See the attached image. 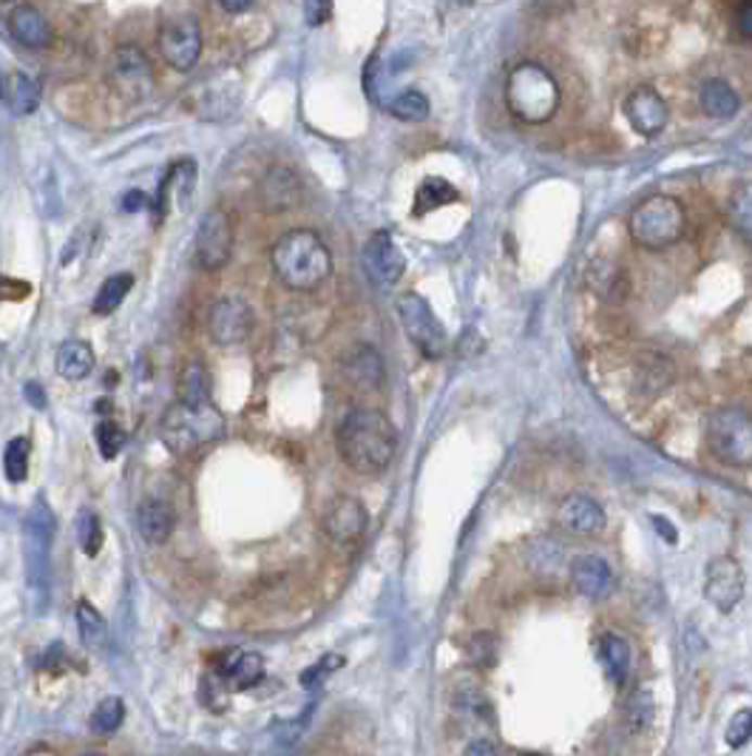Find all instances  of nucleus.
I'll return each mask as SVG.
<instances>
[{
  "instance_id": "nucleus-23",
  "label": "nucleus",
  "mask_w": 752,
  "mask_h": 756,
  "mask_svg": "<svg viewBox=\"0 0 752 756\" xmlns=\"http://www.w3.org/2000/svg\"><path fill=\"white\" fill-rule=\"evenodd\" d=\"M588 288L608 304H622L630 297V276L611 260H597L588 267Z\"/></svg>"
},
{
  "instance_id": "nucleus-35",
  "label": "nucleus",
  "mask_w": 752,
  "mask_h": 756,
  "mask_svg": "<svg viewBox=\"0 0 752 756\" xmlns=\"http://www.w3.org/2000/svg\"><path fill=\"white\" fill-rule=\"evenodd\" d=\"M126 719V703L119 697H105L94 705V711L89 717V728L91 734L97 736H109L114 734Z\"/></svg>"
},
{
  "instance_id": "nucleus-54",
  "label": "nucleus",
  "mask_w": 752,
  "mask_h": 756,
  "mask_svg": "<svg viewBox=\"0 0 752 756\" xmlns=\"http://www.w3.org/2000/svg\"><path fill=\"white\" fill-rule=\"evenodd\" d=\"M89 756H94V754H89Z\"/></svg>"
},
{
  "instance_id": "nucleus-27",
  "label": "nucleus",
  "mask_w": 752,
  "mask_h": 756,
  "mask_svg": "<svg viewBox=\"0 0 752 756\" xmlns=\"http://www.w3.org/2000/svg\"><path fill=\"white\" fill-rule=\"evenodd\" d=\"M699 109L713 119H730L736 117L738 109H741V100H738L736 89H732L730 83L710 77V80L701 83Z\"/></svg>"
},
{
  "instance_id": "nucleus-37",
  "label": "nucleus",
  "mask_w": 752,
  "mask_h": 756,
  "mask_svg": "<svg viewBox=\"0 0 752 756\" xmlns=\"http://www.w3.org/2000/svg\"><path fill=\"white\" fill-rule=\"evenodd\" d=\"M386 109H390L392 117L404 119V123H421V119L429 117V100L418 89L400 91L398 97H392Z\"/></svg>"
},
{
  "instance_id": "nucleus-26",
  "label": "nucleus",
  "mask_w": 752,
  "mask_h": 756,
  "mask_svg": "<svg viewBox=\"0 0 752 756\" xmlns=\"http://www.w3.org/2000/svg\"><path fill=\"white\" fill-rule=\"evenodd\" d=\"M0 97L17 117H26L40 105V83L23 72H12V75L0 77Z\"/></svg>"
},
{
  "instance_id": "nucleus-12",
  "label": "nucleus",
  "mask_w": 752,
  "mask_h": 756,
  "mask_svg": "<svg viewBox=\"0 0 752 756\" xmlns=\"http://www.w3.org/2000/svg\"><path fill=\"white\" fill-rule=\"evenodd\" d=\"M230 253H233V225H230V216L219 209L207 211L200 230H196V262H200L202 270L216 274V270L228 265Z\"/></svg>"
},
{
  "instance_id": "nucleus-38",
  "label": "nucleus",
  "mask_w": 752,
  "mask_h": 756,
  "mask_svg": "<svg viewBox=\"0 0 752 756\" xmlns=\"http://www.w3.org/2000/svg\"><path fill=\"white\" fill-rule=\"evenodd\" d=\"M77 543H80L82 555L94 557L103 549V524L91 509H82L77 515Z\"/></svg>"
},
{
  "instance_id": "nucleus-48",
  "label": "nucleus",
  "mask_w": 752,
  "mask_h": 756,
  "mask_svg": "<svg viewBox=\"0 0 752 756\" xmlns=\"http://www.w3.org/2000/svg\"><path fill=\"white\" fill-rule=\"evenodd\" d=\"M463 756H500V754H497L495 742L474 740V742H469V745H466Z\"/></svg>"
},
{
  "instance_id": "nucleus-44",
  "label": "nucleus",
  "mask_w": 752,
  "mask_h": 756,
  "mask_svg": "<svg viewBox=\"0 0 752 756\" xmlns=\"http://www.w3.org/2000/svg\"><path fill=\"white\" fill-rule=\"evenodd\" d=\"M344 666V657H339V654H330V657H324V660L318 663V666H313L307 675H304V685L307 689H313V680H321V677H327L330 671H335V668Z\"/></svg>"
},
{
  "instance_id": "nucleus-15",
  "label": "nucleus",
  "mask_w": 752,
  "mask_h": 756,
  "mask_svg": "<svg viewBox=\"0 0 752 756\" xmlns=\"http://www.w3.org/2000/svg\"><path fill=\"white\" fill-rule=\"evenodd\" d=\"M622 112H625L627 126L634 128L639 137H648V140L659 137L667 126V119H671V109L664 103V97L650 86H639V89L630 91L625 97V103H622Z\"/></svg>"
},
{
  "instance_id": "nucleus-13",
  "label": "nucleus",
  "mask_w": 752,
  "mask_h": 756,
  "mask_svg": "<svg viewBox=\"0 0 752 756\" xmlns=\"http://www.w3.org/2000/svg\"><path fill=\"white\" fill-rule=\"evenodd\" d=\"M704 597L722 615H730L732 608L741 603V597H744V569H741L736 557L722 555L710 560L708 575H704Z\"/></svg>"
},
{
  "instance_id": "nucleus-4",
  "label": "nucleus",
  "mask_w": 752,
  "mask_h": 756,
  "mask_svg": "<svg viewBox=\"0 0 752 756\" xmlns=\"http://www.w3.org/2000/svg\"><path fill=\"white\" fill-rule=\"evenodd\" d=\"M54 512L43 497H37L23 520V564H26V589L29 606L35 615L46 612L49 592H52V541H54Z\"/></svg>"
},
{
  "instance_id": "nucleus-46",
  "label": "nucleus",
  "mask_w": 752,
  "mask_h": 756,
  "mask_svg": "<svg viewBox=\"0 0 752 756\" xmlns=\"http://www.w3.org/2000/svg\"><path fill=\"white\" fill-rule=\"evenodd\" d=\"M736 29L744 38H752V0H744L736 7Z\"/></svg>"
},
{
  "instance_id": "nucleus-41",
  "label": "nucleus",
  "mask_w": 752,
  "mask_h": 756,
  "mask_svg": "<svg viewBox=\"0 0 752 756\" xmlns=\"http://www.w3.org/2000/svg\"><path fill=\"white\" fill-rule=\"evenodd\" d=\"M123 444H126V432L119 430L117 424L114 421L97 424V446H100L103 458H114V455L123 450Z\"/></svg>"
},
{
  "instance_id": "nucleus-7",
  "label": "nucleus",
  "mask_w": 752,
  "mask_h": 756,
  "mask_svg": "<svg viewBox=\"0 0 752 756\" xmlns=\"http://www.w3.org/2000/svg\"><path fill=\"white\" fill-rule=\"evenodd\" d=\"M710 455L724 467L744 469L752 464V416L741 407H718L708 418Z\"/></svg>"
},
{
  "instance_id": "nucleus-8",
  "label": "nucleus",
  "mask_w": 752,
  "mask_h": 756,
  "mask_svg": "<svg viewBox=\"0 0 752 756\" xmlns=\"http://www.w3.org/2000/svg\"><path fill=\"white\" fill-rule=\"evenodd\" d=\"M395 311H398V319L404 325V333L409 336L418 353L423 358H441L446 353V327L441 325V319L432 311V304L421 297V293H400L398 302H395Z\"/></svg>"
},
{
  "instance_id": "nucleus-9",
  "label": "nucleus",
  "mask_w": 752,
  "mask_h": 756,
  "mask_svg": "<svg viewBox=\"0 0 752 756\" xmlns=\"http://www.w3.org/2000/svg\"><path fill=\"white\" fill-rule=\"evenodd\" d=\"M109 83L126 103H140L154 91V68L140 46L126 43L114 49L109 60Z\"/></svg>"
},
{
  "instance_id": "nucleus-30",
  "label": "nucleus",
  "mask_w": 752,
  "mask_h": 756,
  "mask_svg": "<svg viewBox=\"0 0 752 756\" xmlns=\"http://www.w3.org/2000/svg\"><path fill=\"white\" fill-rule=\"evenodd\" d=\"M458 200H460V191L451 186L449 179L426 177L421 182V188L415 191L412 214L426 216V214H432V211L443 209V205H451V202H458Z\"/></svg>"
},
{
  "instance_id": "nucleus-31",
  "label": "nucleus",
  "mask_w": 752,
  "mask_h": 756,
  "mask_svg": "<svg viewBox=\"0 0 752 756\" xmlns=\"http://www.w3.org/2000/svg\"><path fill=\"white\" fill-rule=\"evenodd\" d=\"M77 631L89 652L103 654L109 648V623L89 601L77 603Z\"/></svg>"
},
{
  "instance_id": "nucleus-3",
  "label": "nucleus",
  "mask_w": 752,
  "mask_h": 756,
  "mask_svg": "<svg viewBox=\"0 0 752 756\" xmlns=\"http://www.w3.org/2000/svg\"><path fill=\"white\" fill-rule=\"evenodd\" d=\"M502 100H506L514 119H520L525 126H543L560 112L562 89L546 66H539L534 60H523V63H514L509 68L506 86H502Z\"/></svg>"
},
{
  "instance_id": "nucleus-16",
  "label": "nucleus",
  "mask_w": 752,
  "mask_h": 756,
  "mask_svg": "<svg viewBox=\"0 0 752 756\" xmlns=\"http://www.w3.org/2000/svg\"><path fill=\"white\" fill-rule=\"evenodd\" d=\"M367 506L353 495H339L327 506L321 527H324L327 538L335 543H355L367 532Z\"/></svg>"
},
{
  "instance_id": "nucleus-2",
  "label": "nucleus",
  "mask_w": 752,
  "mask_h": 756,
  "mask_svg": "<svg viewBox=\"0 0 752 756\" xmlns=\"http://www.w3.org/2000/svg\"><path fill=\"white\" fill-rule=\"evenodd\" d=\"M270 262H273L279 282L298 293L321 288L332 274L330 248L310 228L288 230L273 245Z\"/></svg>"
},
{
  "instance_id": "nucleus-39",
  "label": "nucleus",
  "mask_w": 752,
  "mask_h": 756,
  "mask_svg": "<svg viewBox=\"0 0 752 756\" xmlns=\"http://www.w3.org/2000/svg\"><path fill=\"white\" fill-rule=\"evenodd\" d=\"M653 714H657V705H653V697H650L648 691H636L634 697L627 700L625 722L634 734L648 731L650 722H653Z\"/></svg>"
},
{
  "instance_id": "nucleus-49",
  "label": "nucleus",
  "mask_w": 752,
  "mask_h": 756,
  "mask_svg": "<svg viewBox=\"0 0 752 756\" xmlns=\"http://www.w3.org/2000/svg\"><path fill=\"white\" fill-rule=\"evenodd\" d=\"M23 395H26V401H29L35 410H46V393L37 381H29V385L23 387Z\"/></svg>"
},
{
  "instance_id": "nucleus-51",
  "label": "nucleus",
  "mask_w": 752,
  "mask_h": 756,
  "mask_svg": "<svg viewBox=\"0 0 752 756\" xmlns=\"http://www.w3.org/2000/svg\"><path fill=\"white\" fill-rule=\"evenodd\" d=\"M219 9L230 15H242V12H251V3H219Z\"/></svg>"
},
{
  "instance_id": "nucleus-40",
  "label": "nucleus",
  "mask_w": 752,
  "mask_h": 756,
  "mask_svg": "<svg viewBox=\"0 0 752 756\" xmlns=\"http://www.w3.org/2000/svg\"><path fill=\"white\" fill-rule=\"evenodd\" d=\"M182 395L179 399H211V376H207L205 364L191 362L182 370Z\"/></svg>"
},
{
  "instance_id": "nucleus-19",
  "label": "nucleus",
  "mask_w": 752,
  "mask_h": 756,
  "mask_svg": "<svg viewBox=\"0 0 752 756\" xmlns=\"http://www.w3.org/2000/svg\"><path fill=\"white\" fill-rule=\"evenodd\" d=\"M216 677L228 691H247L265 680V657L247 648H233L221 657Z\"/></svg>"
},
{
  "instance_id": "nucleus-24",
  "label": "nucleus",
  "mask_w": 752,
  "mask_h": 756,
  "mask_svg": "<svg viewBox=\"0 0 752 756\" xmlns=\"http://www.w3.org/2000/svg\"><path fill=\"white\" fill-rule=\"evenodd\" d=\"M174 527H177V515L160 497H145L137 506V529L151 546H160V543L168 541L174 534Z\"/></svg>"
},
{
  "instance_id": "nucleus-10",
  "label": "nucleus",
  "mask_w": 752,
  "mask_h": 756,
  "mask_svg": "<svg viewBox=\"0 0 752 756\" xmlns=\"http://www.w3.org/2000/svg\"><path fill=\"white\" fill-rule=\"evenodd\" d=\"M160 54L174 72H191L202 54V26L193 15L168 17L160 29Z\"/></svg>"
},
{
  "instance_id": "nucleus-11",
  "label": "nucleus",
  "mask_w": 752,
  "mask_h": 756,
  "mask_svg": "<svg viewBox=\"0 0 752 756\" xmlns=\"http://www.w3.org/2000/svg\"><path fill=\"white\" fill-rule=\"evenodd\" d=\"M364 274L372 282V288L390 290L400 282L406 270V260L400 253L398 242L392 239L390 230H375L364 245Z\"/></svg>"
},
{
  "instance_id": "nucleus-43",
  "label": "nucleus",
  "mask_w": 752,
  "mask_h": 756,
  "mask_svg": "<svg viewBox=\"0 0 752 756\" xmlns=\"http://www.w3.org/2000/svg\"><path fill=\"white\" fill-rule=\"evenodd\" d=\"M469 657H472L474 666H492L497 660V640L492 634H474L472 643H469Z\"/></svg>"
},
{
  "instance_id": "nucleus-34",
  "label": "nucleus",
  "mask_w": 752,
  "mask_h": 756,
  "mask_svg": "<svg viewBox=\"0 0 752 756\" xmlns=\"http://www.w3.org/2000/svg\"><path fill=\"white\" fill-rule=\"evenodd\" d=\"M131 288H133V276L131 274L111 276V279H105V282H103V288L97 290L91 311H94L97 316H111V313L117 311L119 304L126 302V297H128V293H131Z\"/></svg>"
},
{
  "instance_id": "nucleus-52",
  "label": "nucleus",
  "mask_w": 752,
  "mask_h": 756,
  "mask_svg": "<svg viewBox=\"0 0 752 756\" xmlns=\"http://www.w3.org/2000/svg\"><path fill=\"white\" fill-rule=\"evenodd\" d=\"M653 524H657V529H659V532H667V541H676V532H673V529H671V524H667V520H662V518H653Z\"/></svg>"
},
{
  "instance_id": "nucleus-1",
  "label": "nucleus",
  "mask_w": 752,
  "mask_h": 756,
  "mask_svg": "<svg viewBox=\"0 0 752 756\" xmlns=\"http://www.w3.org/2000/svg\"><path fill=\"white\" fill-rule=\"evenodd\" d=\"M341 461L358 475H381L398 453L395 424L372 407H355L335 430Z\"/></svg>"
},
{
  "instance_id": "nucleus-22",
  "label": "nucleus",
  "mask_w": 752,
  "mask_h": 756,
  "mask_svg": "<svg viewBox=\"0 0 752 756\" xmlns=\"http://www.w3.org/2000/svg\"><path fill=\"white\" fill-rule=\"evenodd\" d=\"M9 29H12L17 43L26 46V49H46V46H52L54 40L49 17H46L37 7H29V3L12 9V15H9Z\"/></svg>"
},
{
  "instance_id": "nucleus-45",
  "label": "nucleus",
  "mask_w": 752,
  "mask_h": 756,
  "mask_svg": "<svg viewBox=\"0 0 752 756\" xmlns=\"http://www.w3.org/2000/svg\"><path fill=\"white\" fill-rule=\"evenodd\" d=\"M31 293L29 282H17V279H9V276H0V299H9V302H21Z\"/></svg>"
},
{
  "instance_id": "nucleus-42",
  "label": "nucleus",
  "mask_w": 752,
  "mask_h": 756,
  "mask_svg": "<svg viewBox=\"0 0 752 756\" xmlns=\"http://www.w3.org/2000/svg\"><path fill=\"white\" fill-rule=\"evenodd\" d=\"M750 740H752V708H744V711H738L736 717L730 719V726H727V745H732V748H744Z\"/></svg>"
},
{
  "instance_id": "nucleus-33",
  "label": "nucleus",
  "mask_w": 752,
  "mask_h": 756,
  "mask_svg": "<svg viewBox=\"0 0 752 756\" xmlns=\"http://www.w3.org/2000/svg\"><path fill=\"white\" fill-rule=\"evenodd\" d=\"M599 657L606 663V671L611 675L613 682H622L630 671V645L620 634H602L599 638Z\"/></svg>"
},
{
  "instance_id": "nucleus-17",
  "label": "nucleus",
  "mask_w": 752,
  "mask_h": 756,
  "mask_svg": "<svg viewBox=\"0 0 752 756\" xmlns=\"http://www.w3.org/2000/svg\"><path fill=\"white\" fill-rule=\"evenodd\" d=\"M557 527L569 534L590 538L608 527V515L590 495H569L557 506Z\"/></svg>"
},
{
  "instance_id": "nucleus-25",
  "label": "nucleus",
  "mask_w": 752,
  "mask_h": 756,
  "mask_svg": "<svg viewBox=\"0 0 752 756\" xmlns=\"http://www.w3.org/2000/svg\"><path fill=\"white\" fill-rule=\"evenodd\" d=\"M341 367H344V376L355 387L375 390V387L384 385V362L378 356V350L369 348V344H358V348L349 350Z\"/></svg>"
},
{
  "instance_id": "nucleus-21",
  "label": "nucleus",
  "mask_w": 752,
  "mask_h": 756,
  "mask_svg": "<svg viewBox=\"0 0 752 756\" xmlns=\"http://www.w3.org/2000/svg\"><path fill=\"white\" fill-rule=\"evenodd\" d=\"M571 580H574L576 592L590 601H602L613 589V571L611 566L599 555H579L571 564Z\"/></svg>"
},
{
  "instance_id": "nucleus-29",
  "label": "nucleus",
  "mask_w": 752,
  "mask_h": 756,
  "mask_svg": "<svg viewBox=\"0 0 752 756\" xmlns=\"http://www.w3.org/2000/svg\"><path fill=\"white\" fill-rule=\"evenodd\" d=\"M54 364H58V373L66 378V381H80V378L89 376L91 367H94V350L80 339L63 341L58 348Z\"/></svg>"
},
{
  "instance_id": "nucleus-18",
  "label": "nucleus",
  "mask_w": 752,
  "mask_h": 756,
  "mask_svg": "<svg viewBox=\"0 0 752 756\" xmlns=\"http://www.w3.org/2000/svg\"><path fill=\"white\" fill-rule=\"evenodd\" d=\"M676 381V367L667 356L662 353H653V350H645L636 358V376H634V399L648 404V401H657L659 395L667 390V387Z\"/></svg>"
},
{
  "instance_id": "nucleus-20",
  "label": "nucleus",
  "mask_w": 752,
  "mask_h": 756,
  "mask_svg": "<svg viewBox=\"0 0 752 756\" xmlns=\"http://www.w3.org/2000/svg\"><path fill=\"white\" fill-rule=\"evenodd\" d=\"M298 200H302V182H298L293 171L284 168V165H276V168L267 171L262 186H258L262 209L270 211V214H279V211L298 205Z\"/></svg>"
},
{
  "instance_id": "nucleus-53",
  "label": "nucleus",
  "mask_w": 752,
  "mask_h": 756,
  "mask_svg": "<svg viewBox=\"0 0 752 756\" xmlns=\"http://www.w3.org/2000/svg\"><path fill=\"white\" fill-rule=\"evenodd\" d=\"M35 756H49V754H35Z\"/></svg>"
},
{
  "instance_id": "nucleus-5",
  "label": "nucleus",
  "mask_w": 752,
  "mask_h": 756,
  "mask_svg": "<svg viewBox=\"0 0 752 756\" xmlns=\"http://www.w3.org/2000/svg\"><path fill=\"white\" fill-rule=\"evenodd\" d=\"M225 436V416L214 399H179L165 410L160 438L170 453H193Z\"/></svg>"
},
{
  "instance_id": "nucleus-47",
  "label": "nucleus",
  "mask_w": 752,
  "mask_h": 756,
  "mask_svg": "<svg viewBox=\"0 0 752 756\" xmlns=\"http://www.w3.org/2000/svg\"><path fill=\"white\" fill-rule=\"evenodd\" d=\"M304 12H307V23L310 26H321L332 15V3H307Z\"/></svg>"
},
{
  "instance_id": "nucleus-6",
  "label": "nucleus",
  "mask_w": 752,
  "mask_h": 756,
  "mask_svg": "<svg viewBox=\"0 0 752 756\" xmlns=\"http://www.w3.org/2000/svg\"><path fill=\"white\" fill-rule=\"evenodd\" d=\"M685 205L676 197H667V193L648 197L627 216V234L634 239V245L642 248V251L657 253L664 251V248H673L685 237Z\"/></svg>"
},
{
  "instance_id": "nucleus-50",
  "label": "nucleus",
  "mask_w": 752,
  "mask_h": 756,
  "mask_svg": "<svg viewBox=\"0 0 752 756\" xmlns=\"http://www.w3.org/2000/svg\"><path fill=\"white\" fill-rule=\"evenodd\" d=\"M142 205H145V197H142L140 191L128 193V197H126V211H140Z\"/></svg>"
},
{
  "instance_id": "nucleus-28",
  "label": "nucleus",
  "mask_w": 752,
  "mask_h": 756,
  "mask_svg": "<svg viewBox=\"0 0 752 756\" xmlns=\"http://www.w3.org/2000/svg\"><path fill=\"white\" fill-rule=\"evenodd\" d=\"M193 179H196V165L191 160H182L168 171V177L160 186V197H156V209L168 211V205H184V200L191 197Z\"/></svg>"
},
{
  "instance_id": "nucleus-14",
  "label": "nucleus",
  "mask_w": 752,
  "mask_h": 756,
  "mask_svg": "<svg viewBox=\"0 0 752 756\" xmlns=\"http://www.w3.org/2000/svg\"><path fill=\"white\" fill-rule=\"evenodd\" d=\"M207 330H211V339H214L216 344H225V348L242 344L253 330L251 304L244 302L242 297L219 299V302L211 307Z\"/></svg>"
},
{
  "instance_id": "nucleus-36",
  "label": "nucleus",
  "mask_w": 752,
  "mask_h": 756,
  "mask_svg": "<svg viewBox=\"0 0 752 756\" xmlns=\"http://www.w3.org/2000/svg\"><path fill=\"white\" fill-rule=\"evenodd\" d=\"M29 455L31 444L29 438H12L3 450V472H7L9 483H23L29 475Z\"/></svg>"
},
{
  "instance_id": "nucleus-32",
  "label": "nucleus",
  "mask_w": 752,
  "mask_h": 756,
  "mask_svg": "<svg viewBox=\"0 0 752 756\" xmlns=\"http://www.w3.org/2000/svg\"><path fill=\"white\" fill-rule=\"evenodd\" d=\"M727 225L752 248V182H741L727 200Z\"/></svg>"
}]
</instances>
